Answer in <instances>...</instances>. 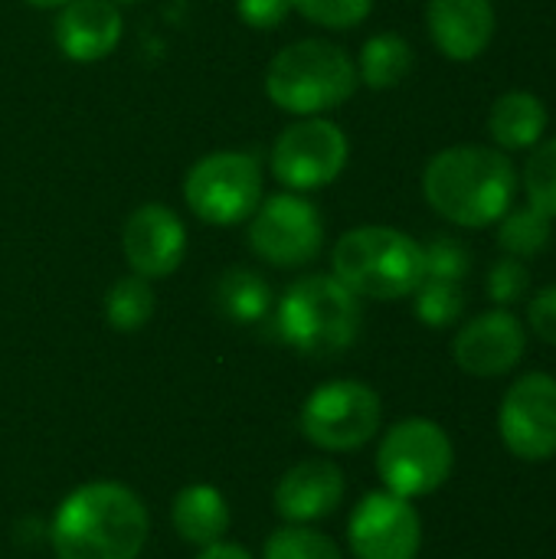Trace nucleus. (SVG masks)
<instances>
[{
    "mask_svg": "<svg viewBox=\"0 0 556 559\" xmlns=\"http://www.w3.org/2000/svg\"><path fill=\"white\" fill-rule=\"evenodd\" d=\"M423 269H426V278L462 282L469 275V269H472V255L459 239L436 236L433 242L423 246Z\"/></svg>",
    "mask_w": 556,
    "mask_h": 559,
    "instance_id": "28",
    "label": "nucleus"
},
{
    "mask_svg": "<svg viewBox=\"0 0 556 559\" xmlns=\"http://www.w3.org/2000/svg\"><path fill=\"white\" fill-rule=\"evenodd\" d=\"M292 10H298L305 20H311L318 26L351 29L370 16L374 0H292Z\"/></svg>",
    "mask_w": 556,
    "mask_h": 559,
    "instance_id": "27",
    "label": "nucleus"
},
{
    "mask_svg": "<svg viewBox=\"0 0 556 559\" xmlns=\"http://www.w3.org/2000/svg\"><path fill=\"white\" fill-rule=\"evenodd\" d=\"M174 531L193 547L220 544L229 531V504L213 485H187L170 508Z\"/></svg>",
    "mask_w": 556,
    "mask_h": 559,
    "instance_id": "19",
    "label": "nucleus"
},
{
    "mask_svg": "<svg viewBox=\"0 0 556 559\" xmlns=\"http://www.w3.org/2000/svg\"><path fill=\"white\" fill-rule=\"evenodd\" d=\"M413 305H416V318L426 328H449L465 311V292L459 288V282L423 278V285L413 292Z\"/></svg>",
    "mask_w": 556,
    "mask_h": 559,
    "instance_id": "25",
    "label": "nucleus"
},
{
    "mask_svg": "<svg viewBox=\"0 0 556 559\" xmlns=\"http://www.w3.org/2000/svg\"><path fill=\"white\" fill-rule=\"evenodd\" d=\"M197 559H252L242 547H236V544H210V547H203V554Z\"/></svg>",
    "mask_w": 556,
    "mask_h": 559,
    "instance_id": "32",
    "label": "nucleus"
},
{
    "mask_svg": "<svg viewBox=\"0 0 556 559\" xmlns=\"http://www.w3.org/2000/svg\"><path fill=\"white\" fill-rule=\"evenodd\" d=\"M521 183L528 193V206L556 219V138H547L531 147Z\"/></svg>",
    "mask_w": 556,
    "mask_h": 559,
    "instance_id": "24",
    "label": "nucleus"
},
{
    "mask_svg": "<svg viewBox=\"0 0 556 559\" xmlns=\"http://www.w3.org/2000/svg\"><path fill=\"white\" fill-rule=\"evenodd\" d=\"M383 423L377 390L360 380H331L301 406V432L324 452H354L367 445Z\"/></svg>",
    "mask_w": 556,
    "mask_h": 559,
    "instance_id": "8",
    "label": "nucleus"
},
{
    "mask_svg": "<svg viewBox=\"0 0 556 559\" xmlns=\"http://www.w3.org/2000/svg\"><path fill=\"white\" fill-rule=\"evenodd\" d=\"M456 468L449 432L423 416L403 419L387 429L377 449V475L390 495L416 501L436 495Z\"/></svg>",
    "mask_w": 556,
    "mask_h": 559,
    "instance_id": "6",
    "label": "nucleus"
},
{
    "mask_svg": "<svg viewBox=\"0 0 556 559\" xmlns=\"http://www.w3.org/2000/svg\"><path fill=\"white\" fill-rule=\"evenodd\" d=\"M147 531V508L131 488L92 481L56 508L49 544L59 559H138Z\"/></svg>",
    "mask_w": 556,
    "mask_h": 559,
    "instance_id": "2",
    "label": "nucleus"
},
{
    "mask_svg": "<svg viewBox=\"0 0 556 559\" xmlns=\"http://www.w3.org/2000/svg\"><path fill=\"white\" fill-rule=\"evenodd\" d=\"M413 69V46L400 33H377L357 56V79L377 92L397 88Z\"/></svg>",
    "mask_w": 556,
    "mask_h": 559,
    "instance_id": "21",
    "label": "nucleus"
},
{
    "mask_svg": "<svg viewBox=\"0 0 556 559\" xmlns=\"http://www.w3.org/2000/svg\"><path fill=\"white\" fill-rule=\"evenodd\" d=\"M213 305L216 311L233 324H256L272 308V288L269 282L252 269H226L213 285Z\"/></svg>",
    "mask_w": 556,
    "mask_h": 559,
    "instance_id": "20",
    "label": "nucleus"
},
{
    "mask_svg": "<svg viewBox=\"0 0 556 559\" xmlns=\"http://www.w3.org/2000/svg\"><path fill=\"white\" fill-rule=\"evenodd\" d=\"M551 239H554V219L528 203L511 206L498 219V246L505 249V255H514V259L541 255L551 246Z\"/></svg>",
    "mask_w": 556,
    "mask_h": 559,
    "instance_id": "22",
    "label": "nucleus"
},
{
    "mask_svg": "<svg viewBox=\"0 0 556 559\" xmlns=\"http://www.w3.org/2000/svg\"><path fill=\"white\" fill-rule=\"evenodd\" d=\"M29 7H39V10H56V7H62L66 0H26Z\"/></svg>",
    "mask_w": 556,
    "mask_h": 559,
    "instance_id": "33",
    "label": "nucleus"
},
{
    "mask_svg": "<svg viewBox=\"0 0 556 559\" xmlns=\"http://www.w3.org/2000/svg\"><path fill=\"white\" fill-rule=\"evenodd\" d=\"M265 559H344L338 544L321 531L305 524H288L275 531L265 544Z\"/></svg>",
    "mask_w": 556,
    "mask_h": 559,
    "instance_id": "26",
    "label": "nucleus"
},
{
    "mask_svg": "<svg viewBox=\"0 0 556 559\" xmlns=\"http://www.w3.org/2000/svg\"><path fill=\"white\" fill-rule=\"evenodd\" d=\"M357 85V62L328 39H298L279 49L265 69L269 98L298 118H318L341 108Z\"/></svg>",
    "mask_w": 556,
    "mask_h": 559,
    "instance_id": "4",
    "label": "nucleus"
},
{
    "mask_svg": "<svg viewBox=\"0 0 556 559\" xmlns=\"http://www.w3.org/2000/svg\"><path fill=\"white\" fill-rule=\"evenodd\" d=\"M344 491L347 478L331 459H305L275 485V511L288 524H315L341 508Z\"/></svg>",
    "mask_w": 556,
    "mask_h": 559,
    "instance_id": "15",
    "label": "nucleus"
},
{
    "mask_svg": "<svg viewBox=\"0 0 556 559\" xmlns=\"http://www.w3.org/2000/svg\"><path fill=\"white\" fill-rule=\"evenodd\" d=\"M331 275L357 298L397 301L410 298L423 278V246L393 226H357L344 233L331 252Z\"/></svg>",
    "mask_w": 556,
    "mask_h": 559,
    "instance_id": "3",
    "label": "nucleus"
},
{
    "mask_svg": "<svg viewBox=\"0 0 556 559\" xmlns=\"http://www.w3.org/2000/svg\"><path fill=\"white\" fill-rule=\"evenodd\" d=\"M528 328L534 331V337H541L544 344L556 347V285L541 288L531 305H528Z\"/></svg>",
    "mask_w": 556,
    "mask_h": 559,
    "instance_id": "30",
    "label": "nucleus"
},
{
    "mask_svg": "<svg viewBox=\"0 0 556 559\" xmlns=\"http://www.w3.org/2000/svg\"><path fill=\"white\" fill-rule=\"evenodd\" d=\"M279 331L305 357H338L360 334V298L334 275H305L279 301Z\"/></svg>",
    "mask_w": 556,
    "mask_h": 559,
    "instance_id": "5",
    "label": "nucleus"
},
{
    "mask_svg": "<svg viewBox=\"0 0 556 559\" xmlns=\"http://www.w3.org/2000/svg\"><path fill=\"white\" fill-rule=\"evenodd\" d=\"M495 3L492 0H429L426 26L436 49L452 62L478 59L495 39Z\"/></svg>",
    "mask_w": 556,
    "mask_h": 559,
    "instance_id": "16",
    "label": "nucleus"
},
{
    "mask_svg": "<svg viewBox=\"0 0 556 559\" xmlns=\"http://www.w3.org/2000/svg\"><path fill=\"white\" fill-rule=\"evenodd\" d=\"M488 131L498 151H531L544 141L547 131V105L534 92L514 88L495 98L488 108Z\"/></svg>",
    "mask_w": 556,
    "mask_h": 559,
    "instance_id": "18",
    "label": "nucleus"
},
{
    "mask_svg": "<svg viewBox=\"0 0 556 559\" xmlns=\"http://www.w3.org/2000/svg\"><path fill=\"white\" fill-rule=\"evenodd\" d=\"M154 288L147 278L141 275H128V278H118L108 295H105V321L121 331V334H131V331H141L151 318H154Z\"/></svg>",
    "mask_w": 556,
    "mask_h": 559,
    "instance_id": "23",
    "label": "nucleus"
},
{
    "mask_svg": "<svg viewBox=\"0 0 556 559\" xmlns=\"http://www.w3.org/2000/svg\"><path fill=\"white\" fill-rule=\"evenodd\" d=\"M347 544L357 559H416L423 547V521L413 501L374 491L354 508Z\"/></svg>",
    "mask_w": 556,
    "mask_h": 559,
    "instance_id": "12",
    "label": "nucleus"
},
{
    "mask_svg": "<svg viewBox=\"0 0 556 559\" xmlns=\"http://www.w3.org/2000/svg\"><path fill=\"white\" fill-rule=\"evenodd\" d=\"M56 46L72 62H98L121 39V10L115 0H66L56 16Z\"/></svg>",
    "mask_w": 556,
    "mask_h": 559,
    "instance_id": "17",
    "label": "nucleus"
},
{
    "mask_svg": "<svg viewBox=\"0 0 556 559\" xmlns=\"http://www.w3.org/2000/svg\"><path fill=\"white\" fill-rule=\"evenodd\" d=\"M518 183L511 157L485 144L446 147L423 170L426 203L462 229H485L498 223L514 206Z\"/></svg>",
    "mask_w": 556,
    "mask_h": 559,
    "instance_id": "1",
    "label": "nucleus"
},
{
    "mask_svg": "<svg viewBox=\"0 0 556 559\" xmlns=\"http://www.w3.org/2000/svg\"><path fill=\"white\" fill-rule=\"evenodd\" d=\"M498 436L505 449L528 462L556 459V377L554 373H524L518 377L501 406H498Z\"/></svg>",
    "mask_w": 556,
    "mask_h": 559,
    "instance_id": "11",
    "label": "nucleus"
},
{
    "mask_svg": "<svg viewBox=\"0 0 556 559\" xmlns=\"http://www.w3.org/2000/svg\"><path fill=\"white\" fill-rule=\"evenodd\" d=\"M488 298L498 305V308H511L518 301L528 298L531 292V272L524 265V259H514V255H505L492 265L488 272Z\"/></svg>",
    "mask_w": 556,
    "mask_h": 559,
    "instance_id": "29",
    "label": "nucleus"
},
{
    "mask_svg": "<svg viewBox=\"0 0 556 559\" xmlns=\"http://www.w3.org/2000/svg\"><path fill=\"white\" fill-rule=\"evenodd\" d=\"M184 200L197 219L213 226H236L262 203V170L242 151L203 154L184 180Z\"/></svg>",
    "mask_w": 556,
    "mask_h": 559,
    "instance_id": "7",
    "label": "nucleus"
},
{
    "mask_svg": "<svg viewBox=\"0 0 556 559\" xmlns=\"http://www.w3.org/2000/svg\"><path fill=\"white\" fill-rule=\"evenodd\" d=\"M292 10V0H236V13L252 29H275Z\"/></svg>",
    "mask_w": 556,
    "mask_h": 559,
    "instance_id": "31",
    "label": "nucleus"
},
{
    "mask_svg": "<svg viewBox=\"0 0 556 559\" xmlns=\"http://www.w3.org/2000/svg\"><path fill=\"white\" fill-rule=\"evenodd\" d=\"M115 3H138V0H115Z\"/></svg>",
    "mask_w": 556,
    "mask_h": 559,
    "instance_id": "34",
    "label": "nucleus"
},
{
    "mask_svg": "<svg viewBox=\"0 0 556 559\" xmlns=\"http://www.w3.org/2000/svg\"><path fill=\"white\" fill-rule=\"evenodd\" d=\"M524 350H528V328L511 308H495L465 321L452 341L456 367L475 380L511 373L524 360Z\"/></svg>",
    "mask_w": 556,
    "mask_h": 559,
    "instance_id": "13",
    "label": "nucleus"
},
{
    "mask_svg": "<svg viewBox=\"0 0 556 559\" xmlns=\"http://www.w3.org/2000/svg\"><path fill=\"white\" fill-rule=\"evenodd\" d=\"M347 134L328 118H301L272 144V174L288 190H321L347 167Z\"/></svg>",
    "mask_w": 556,
    "mask_h": 559,
    "instance_id": "9",
    "label": "nucleus"
},
{
    "mask_svg": "<svg viewBox=\"0 0 556 559\" xmlns=\"http://www.w3.org/2000/svg\"><path fill=\"white\" fill-rule=\"evenodd\" d=\"M121 249L134 275L167 278L177 272L187 252V229L180 216L164 203H144L125 219Z\"/></svg>",
    "mask_w": 556,
    "mask_h": 559,
    "instance_id": "14",
    "label": "nucleus"
},
{
    "mask_svg": "<svg viewBox=\"0 0 556 559\" xmlns=\"http://www.w3.org/2000/svg\"><path fill=\"white\" fill-rule=\"evenodd\" d=\"M324 242V223L315 203L292 193H275L262 200L249 223V246L259 259L275 269L308 265Z\"/></svg>",
    "mask_w": 556,
    "mask_h": 559,
    "instance_id": "10",
    "label": "nucleus"
}]
</instances>
